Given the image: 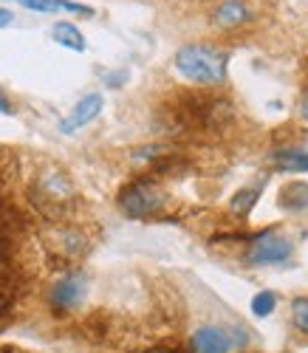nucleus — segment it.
I'll use <instances>...</instances> for the list:
<instances>
[{
  "label": "nucleus",
  "mask_w": 308,
  "mask_h": 353,
  "mask_svg": "<svg viewBox=\"0 0 308 353\" xmlns=\"http://www.w3.org/2000/svg\"><path fill=\"white\" fill-rule=\"evenodd\" d=\"M28 201H32V207L54 221V223H63L74 215L77 203H79V192L71 181V175L63 170V167H43L32 187H28Z\"/></svg>",
  "instance_id": "1"
},
{
  "label": "nucleus",
  "mask_w": 308,
  "mask_h": 353,
  "mask_svg": "<svg viewBox=\"0 0 308 353\" xmlns=\"http://www.w3.org/2000/svg\"><path fill=\"white\" fill-rule=\"evenodd\" d=\"M175 71L193 82V85H204V88H215L227 82V68H229V57L215 48V46H204V43H187L175 51Z\"/></svg>",
  "instance_id": "2"
},
{
  "label": "nucleus",
  "mask_w": 308,
  "mask_h": 353,
  "mask_svg": "<svg viewBox=\"0 0 308 353\" xmlns=\"http://www.w3.org/2000/svg\"><path fill=\"white\" fill-rule=\"evenodd\" d=\"M167 192L164 187L153 179V175H142L133 179L131 184H125L119 190V210L133 221H147V218H159L167 210Z\"/></svg>",
  "instance_id": "3"
},
{
  "label": "nucleus",
  "mask_w": 308,
  "mask_h": 353,
  "mask_svg": "<svg viewBox=\"0 0 308 353\" xmlns=\"http://www.w3.org/2000/svg\"><path fill=\"white\" fill-rule=\"evenodd\" d=\"M48 308L57 314V316H68L74 311H79L88 300V274L79 272V269H68L59 274L51 285H48Z\"/></svg>",
  "instance_id": "4"
},
{
  "label": "nucleus",
  "mask_w": 308,
  "mask_h": 353,
  "mask_svg": "<svg viewBox=\"0 0 308 353\" xmlns=\"http://www.w3.org/2000/svg\"><path fill=\"white\" fill-rule=\"evenodd\" d=\"M291 254H294V241L289 234L277 229H263L249 238L246 266H277V263L291 260Z\"/></svg>",
  "instance_id": "5"
},
{
  "label": "nucleus",
  "mask_w": 308,
  "mask_h": 353,
  "mask_svg": "<svg viewBox=\"0 0 308 353\" xmlns=\"http://www.w3.org/2000/svg\"><path fill=\"white\" fill-rule=\"evenodd\" d=\"M249 334L246 328H227V325H201L193 331L187 350L190 353H232L238 347H246Z\"/></svg>",
  "instance_id": "6"
},
{
  "label": "nucleus",
  "mask_w": 308,
  "mask_h": 353,
  "mask_svg": "<svg viewBox=\"0 0 308 353\" xmlns=\"http://www.w3.org/2000/svg\"><path fill=\"white\" fill-rule=\"evenodd\" d=\"M46 246H48V252L59 263H68V266H71V263H77V260H82L88 254L90 241H88V234L82 229H77V226H71V223L63 221V223H54L48 229Z\"/></svg>",
  "instance_id": "7"
},
{
  "label": "nucleus",
  "mask_w": 308,
  "mask_h": 353,
  "mask_svg": "<svg viewBox=\"0 0 308 353\" xmlns=\"http://www.w3.org/2000/svg\"><path fill=\"white\" fill-rule=\"evenodd\" d=\"M102 105H105L102 94H88V97H82V99L74 105V110L66 116L63 122H59V130H63L66 136H68V133H77L79 128H85V125H90V122L97 119V116L102 113Z\"/></svg>",
  "instance_id": "8"
},
{
  "label": "nucleus",
  "mask_w": 308,
  "mask_h": 353,
  "mask_svg": "<svg viewBox=\"0 0 308 353\" xmlns=\"http://www.w3.org/2000/svg\"><path fill=\"white\" fill-rule=\"evenodd\" d=\"M252 20V9L246 6V0H221L218 6L212 9V23L221 28V32H235V28L246 26Z\"/></svg>",
  "instance_id": "9"
},
{
  "label": "nucleus",
  "mask_w": 308,
  "mask_h": 353,
  "mask_svg": "<svg viewBox=\"0 0 308 353\" xmlns=\"http://www.w3.org/2000/svg\"><path fill=\"white\" fill-rule=\"evenodd\" d=\"M271 164L280 172H308V150L302 147H280L271 153Z\"/></svg>",
  "instance_id": "10"
},
{
  "label": "nucleus",
  "mask_w": 308,
  "mask_h": 353,
  "mask_svg": "<svg viewBox=\"0 0 308 353\" xmlns=\"http://www.w3.org/2000/svg\"><path fill=\"white\" fill-rule=\"evenodd\" d=\"M277 203H280V210H286V212H302V210H308V184L305 181H289V184H283Z\"/></svg>",
  "instance_id": "11"
},
{
  "label": "nucleus",
  "mask_w": 308,
  "mask_h": 353,
  "mask_svg": "<svg viewBox=\"0 0 308 353\" xmlns=\"http://www.w3.org/2000/svg\"><path fill=\"white\" fill-rule=\"evenodd\" d=\"M15 3H20L26 9H35V12H74V14H82V17L94 14L90 6L74 3V0H15Z\"/></svg>",
  "instance_id": "12"
},
{
  "label": "nucleus",
  "mask_w": 308,
  "mask_h": 353,
  "mask_svg": "<svg viewBox=\"0 0 308 353\" xmlns=\"http://www.w3.org/2000/svg\"><path fill=\"white\" fill-rule=\"evenodd\" d=\"M51 40L57 46H63V48H71V51H85L82 32H79L74 23H66V20H59V23L51 26Z\"/></svg>",
  "instance_id": "13"
},
{
  "label": "nucleus",
  "mask_w": 308,
  "mask_h": 353,
  "mask_svg": "<svg viewBox=\"0 0 308 353\" xmlns=\"http://www.w3.org/2000/svg\"><path fill=\"white\" fill-rule=\"evenodd\" d=\"M258 195H260V187H246V190H238L235 198H232V212L246 218L252 212V207L258 203Z\"/></svg>",
  "instance_id": "14"
},
{
  "label": "nucleus",
  "mask_w": 308,
  "mask_h": 353,
  "mask_svg": "<svg viewBox=\"0 0 308 353\" xmlns=\"http://www.w3.org/2000/svg\"><path fill=\"white\" fill-rule=\"evenodd\" d=\"M289 311H291V328L308 336V297H294Z\"/></svg>",
  "instance_id": "15"
},
{
  "label": "nucleus",
  "mask_w": 308,
  "mask_h": 353,
  "mask_svg": "<svg viewBox=\"0 0 308 353\" xmlns=\"http://www.w3.org/2000/svg\"><path fill=\"white\" fill-rule=\"evenodd\" d=\"M274 308H277V294L274 291H258L252 297V314L255 316L266 319V316L274 314Z\"/></svg>",
  "instance_id": "16"
},
{
  "label": "nucleus",
  "mask_w": 308,
  "mask_h": 353,
  "mask_svg": "<svg viewBox=\"0 0 308 353\" xmlns=\"http://www.w3.org/2000/svg\"><path fill=\"white\" fill-rule=\"evenodd\" d=\"M0 113H6V116H12V113H15V105L9 102V97H6L3 91H0Z\"/></svg>",
  "instance_id": "17"
},
{
  "label": "nucleus",
  "mask_w": 308,
  "mask_h": 353,
  "mask_svg": "<svg viewBox=\"0 0 308 353\" xmlns=\"http://www.w3.org/2000/svg\"><path fill=\"white\" fill-rule=\"evenodd\" d=\"M12 20H15V14H12L9 9H0V28H6V26H12Z\"/></svg>",
  "instance_id": "18"
},
{
  "label": "nucleus",
  "mask_w": 308,
  "mask_h": 353,
  "mask_svg": "<svg viewBox=\"0 0 308 353\" xmlns=\"http://www.w3.org/2000/svg\"><path fill=\"white\" fill-rule=\"evenodd\" d=\"M300 116H302V122H308V88H305V94L300 99Z\"/></svg>",
  "instance_id": "19"
},
{
  "label": "nucleus",
  "mask_w": 308,
  "mask_h": 353,
  "mask_svg": "<svg viewBox=\"0 0 308 353\" xmlns=\"http://www.w3.org/2000/svg\"><path fill=\"white\" fill-rule=\"evenodd\" d=\"M150 353H164V350H150Z\"/></svg>",
  "instance_id": "20"
}]
</instances>
